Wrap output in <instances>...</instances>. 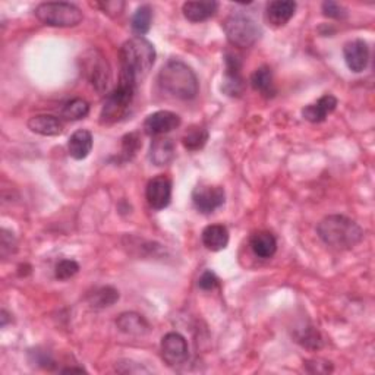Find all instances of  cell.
<instances>
[{
    "label": "cell",
    "instance_id": "obj_18",
    "mask_svg": "<svg viewBox=\"0 0 375 375\" xmlns=\"http://www.w3.org/2000/svg\"><path fill=\"white\" fill-rule=\"evenodd\" d=\"M28 128L34 134H39L43 137H57L63 132L62 122L52 115L32 116L28 121Z\"/></svg>",
    "mask_w": 375,
    "mask_h": 375
},
{
    "label": "cell",
    "instance_id": "obj_5",
    "mask_svg": "<svg viewBox=\"0 0 375 375\" xmlns=\"http://www.w3.org/2000/svg\"><path fill=\"white\" fill-rule=\"evenodd\" d=\"M223 29L226 32L227 41L235 47H251L254 46L263 31L258 21L248 12H233L224 20Z\"/></svg>",
    "mask_w": 375,
    "mask_h": 375
},
{
    "label": "cell",
    "instance_id": "obj_24",
    "mask_svg": "<svg viewBox=\"0 0 375 375\" xmlns=\"http://www.w3.org/2000/svg\"><path fill=\"white\" fill-rule=\"evenodd\" d=\"M251 86L255 91L264 97H273L275 94L273 72L268 67H261L251 75Z\"/></svg>",
    "mask_w": 375,
    "mask_h": 375
},
{
    "label": "cell",
    "instance_id": "obj_3",
    "mask_svg": "<svg viewBox=\"0 0 375 375\" xmlns=\"http://www.w3.org/2000/svg\"><path fill=\"white\" fill-rule=\"evenodd\" d=\"M317 233L325 245L339 251L352 250L364 238V231L360 224L340 214L322 219L317 226Z\"/></svg>",
    "mask_w": 375,
    "mask_h": 375
},
{
    "label": "cell",
    "instance_id": "obj_28",
    "mask_svg": "<svg viewBox=\"0 0 375 375\" xmlns=\"http://www.w3.org/2000/svg\"><path fill=\"white\" fill-rule=\"evenodd\" d=\"M142 141L138 135V132H130L122 138V151H121V158L122 161L132 160L137 153L141 150Z\"/></svg>",
    "mask_w": 375,
    "mask_h": 375
},
{
    "label": "cell",
    "instance_id": "obj_22",
    "mask_svg": "<svg viewBox=\"0 0 375 375\" xmlns=\"http://www.w3.org/2000/svg\"><path fill=\"white\" fill-rule=\"evenodd\" d=\"M251 250L259 258H271L277 251V240L270 232H257L251 238Z\"/></svg>",
    "mask_w": 375,
    "mask_h": 375
},
{
    "label": "cell",
    "instance_id": "obj_19",
    "mask_svg": "<svg viewBox=\"0 0 375 375\" xmlns=\"http://www.w3.org/2000/svg\"><path fill=\"white\" fill-rule=\"evenodd\" d=\"M68 150L75 160L87 158L93 150V134L87 129L76 130L69 138Z\"/></svg>",
    "mask_w": 375,
    "mask_h": 375
},
{
    "label": "cell",
    "instance_id": "obj_34",
    "mask_svg": "<svg viewBox=\"0 0 375 375\" xmlns=\"http://www.w3.org/2000/svg\"><path fill=\"white\" fill-rule=\"evenodd\" d=\"M97 8H100L104 13L110 16H119L125 8L123 2H103V4H95Z\"/></svg>",
    "mask_w": 375,
    "mask_h": 375
},
{
    "label": "cell",
    "instance_id": "obj_33",
    "mask_svg": "<svg viewBox=\"0 0 375 375\" xmlns=\"http://www.w3.org/2000/svg\"><path fill=\"white\" fill-rule=\"evenodd\" d=\"M220 282H219V277L213 273V271H204L201 274V277L198 279V286L203 290H214L216 287H219Z\"/></svg>",
    "mask_w": 375,
    "mask_h": 375
},
{
    "label": "cell",
    "instance_id": "obj_23",
    "mask_svg": "<svg viewBox=\"0 0 375 375\" xmlns=\"http://www.w3.org/2000/svg\"><path fill=\"white\" fill-rule=\"evenodd\" d=\"M87 301L91 308L103 309L107 306L115 305L119 301V292L111 286H103L95 289L93 293L87 296Z\"/></svg>",
    "mask_w": 375,
    "mask_h": 375
},
{
    "label": "cell",
    "instance_id": "obj_31",
    "mask_svg": "<svg viewBox=\"0 0 375 375\" xmlns=\"http://www.w3.org/2000/svg\"><path fill=\"white\" fill-rule=\"evenodd\" d=\"M321 9L325 16L333 20H345L348 16V9L337 2H324Z\"/></svg>",
    "mask_w": 375,
    "mask_h": 375
},
{
    "label": "cell",
    "instance_id": "obj_21",
    "mask_svg": "<svg viewBox=\"0 0 375 375\" xmlns=\"http://www.w3.org/2000/svg\"><path fill=\"white\" fill-rule=\"evenodd\" d=\"M219 9L217 2H186L182 6L185 18L191 22H203L214 16Z\"/></svg>",
    "mask_w": 375,
    "mask_h": 375
},
{
    "label": "cell",
    "instance_id": "obj_29",
    "mask_svg": "<svg viewBox=\"0 0 375 375\" xmlns=\"http://www.w3.org/2000/svg\"><path fill=\"white\" fill-rule=\"evenodd\" d=\"M79 271V264L74 259H62L56 266V279L68 280Z\"/></svg>",
    "mask_w": 375,
    "mask_h": 375
},
{
    "label": "cell",
    "instance_id": "obj_14",
    "mask_svg": "<svg viewBox=\"0 0 375 375\" xmlns=\"http://www.w3.org/2000/svg\"><path fill=\"white\" fill-rule=\"evenodd\" d=\"M337 107V99L332 94H325L321 99L314 103V104H308L302 109V116L305 121L311 122V123H321L330 113H333Z\"/></svg>",
    "mask_w": 375,
    "mask_h": 375
},
{
    "label": "cell",
    "instance_id": "obj_37",
    "mask_svg": "<svg viewBox=\"0 0 375 375\" xmlns=\"http://www.w3.org/2000/svg\"><path fill=\"white\" fill-rule=\"evenodd\" d=\"M62 372H86V369H83V368H67V369H63Z\"/></svg>",
    "mask_w": 375,
    "mask_h": 375
},
{
    "label": "cell",
    "instance_id": "obj_9",
    "mask_svg": "<svg viewBox=\"0 0 375 375\" xmlns=\"http://www.w3.org/2000/svg\"><path fill=\"white\" fill-rule=\"evenodd\" d=\"M226 201V193L217 185H198L192 191V203L203 214H210L220 208Z\"/></svg>",
    "mask_w": 375,
    "mask_h": 375
},
{
    "label": "cell",
    "instance_id": "obj_32",
    "mask_svg": "<svg viewBox=\"0 0 375 375\" xmlns=\"http://www.w3.org/2000/svg\"><path fill=\"white\" fill-rule=\"evenodd\" d=\"M15 251H16V239L13 233L6 229H2V235H0V252H2V257L6 258Z\"/></svg>",
    "mask_w": 375,
    "mask_h": 375
},
{
    "label": "cell",
    "instance_id": "obj_11",
    "mask_svg": "<svg viewBox=\"0 0 375 375\" xmlns=\"http://www.w3.org/2000/svg\"><path fill=\"white\" fill-rule=\"evenodd\" d=\"M145 197L153 210L166 208L172 201V181L165 175L153 177L146 185Z\"/></svg>",
    "mask_w": 375,
    "mask_h": 375
},
{
    "label": "cell",
    "instance_id": "obj_30",
    "mask_svg": "<svg viewBox=\"0 0 375 375\" xmlns=\"http://www.w3.org/2000/svg\"><path fill=\"white\" fill-rule=\"evenodd\" d=\"M298 341L302 346H305L308 349H320L322 346L321 334L318 333V330H315L313 327L301 332V334L298 336Z\"/></svg>",
    "mask_w": 375,
    "mask_h": 375
},
{
    "label": "cell",
    "instance_id": "obj_6",
    "mask_svg": "<svg viewBox=\"0 0 375 375\" xmlns=\"http://www.w3.org/2000/svg\"><path fill=\"white\" fill-rule=\"evenodd\" d=\"M39 21L48 27H60L69 28L76 27L83 21V12L72 4L68 2H47L40 4L36 11Z\"/></svg>",
    "mask_w": 375,
    "mask_h": 375
},
{
    "label": "cell",
    "instance_id": "obj_1",
    "mask_svg": "<svg viewBox=\"0 0 375 375\" xmlns=\"http://www.w3.org/2000/svg\"><path fill=\"white\" fill-rule=\"evenodd\" d=\"M121 78L139 84L150 74L156 63V48L144 37H134L125 41L119 52Z\"/></svg>",
    "mask_w": 375,
    "mask_h": 375
},
{
    "label": "cell",
    "instance_id": "obj_4",
    "mask_svg": "<svg viewBox=\"0 0 375 375\" xmlns=\"http://www.w3.org/2000/svg\"><path fill=\"white\" fill-rule=\"evenodd\" d=\"M137 87H138L137 84L121 78L118 87L106 97L104 106L100 113L102 125L118 123L128 116L129 109L132 107L135 99Z\"/></svg>",
    "mask_w": 375,
    "mask_h": 375
},
{
    "label": "cell",
    "instance_id": "obj_36",
    "mask_svg": "<svg viewBox=\"0 0 375 375\" xmlns=\"http://www.w3.org/2000/svg\"><path fill=\"white\" fill-rule=\"evenodd\" d=\"M0 315H2V317H0V320H2V322H0V325H2V327H5V325L8 324V313L5 311V309H2V313H0Z\"/></svg>",
    "mask_w": 375,
    "mask_h": 375
},
{
    "label": "cell",
    "instance_id": "obj_27",
    "mask_svg": "<svg viewBox=\"0 0 375 375\" xmlns=\"http://www.w3.org/2000/svg\"><path fill=\"white\" fill-rule=\"evenodd\" d=\"M90 113V106L86 100L75 99L67 103L62 109V118L68 121H79L84 119Z\"/></svg>",
    "mask_w": 375,
    "mask_h": 375
},
{
    "label": "cell",
    "instance_id": "obj_12",
    "mask_svg": "<svg viewBox=\"0 0 375 375\" xmlns=\"http://www.w3.org/2000/svg\"><path fill=\"white\" fill-rule=\"evenodd\" d=\"M181 125V118L169 110H160L153 113L144 122V132L150 137H160L172 132Z\"/></svg>",
    "mask_w": 375,
    "mask_h": 375
},
{
    "label": "cell",
    "instance_id": "obj_10",
    "mask_svg": "<svg viewBox=\"0 0 375 375\" xmlns=\"http://www.w3.org/2000/svg\"><path fill=\"white\" fill-rule=\"evenodd\" d=\"M161 356L170 367L185 364L189 356L185 337L179 333H168L161 339Z\"/></svg>",
    "mask_w": 375,
    "mask_h": 375
},
{
    "label": "cell",
    "instance_id": "obj_25",
    "mask_svg": "<svg viewBox=\"0 0 375 375\" xmlns=\"http://www.w3.org/2000/svg\"><path fill=\"white\" fill-rule=\"evenodd\" d=\"M151 21H153V9L150 5H142L135 11L132 21H130V27H132V31L135 32L137 37H142L150 31Z\"/></svg>",
    "mask_w": 375,
    "mask_h": 375
},
{
    "label": "cell",
    "instance_id": "obj_7",
    "mask_svg": "<svg viewBox=\"0 0 375 375\" xmlns=\"http://www.w3.org/2000/svg\"><path fill=\"white\" fill-rule=\"evenodd\" d=\"M81 62H83V72L91 86L99 93L106 91L110 83V68L102 52L91 48L81 57Z\"/></svg>",
    "mask_w": 375,
    "mask_h": 375
},
{
    "label": "cell",
    "instance_id": "obj_17",
    "mask_svg": "<svg viewBox=\"0 0 375 375\" xmlns=\"http://www.w3.org/2000/svg\"><path fill=\"white\" fill-rule=\"evenodd\" d=\"M176 149L172 139L169 138H156L150 145L149 158L156 166H166L175 158Z\"/></svg>",
    "mask_w": 375,
    "mask_h": 375
},
{
    "label": "cell",
    "instance_id": "obj_2",
    "mask_svg": "<svg viewBox=\"0 0 375 375\" xmlns=\"http://www.w3.org/2000/svg\"><path fill=\"white\" fill-rule=\"evenodd\" d=\"M160 88L179 100H193L198 95L200 84L195 72L179 59L169 60L158 74Z\"/></svg>",
    "mask_w": 375,
    "mask_h": 375
},
{
    "label": "cell",
    "instance_id": "obj_8",
    "mask_svg": "<svg viewBox=\"0 0 375 375\" xmlns=\"http://www.w3.org/2000/svg\"><path fill=\"white\" fill-rule=\"evenodd\" d=\"M224 78L221 91L229 97H240L245 91V81L242 78V60L235 52L224 53Z\"/></svg>",
    "mask_w": 375,
    "mask_h": 375
},
{
    "label": "cell",
    "instance_id": "obj_13",
    "mask_svg": "<svg viewBox=\"0 0 375 375\" xmlns=\"http://www.w3.org/2000/svg\"><path fill=\"white\" fill-rule=\"evenodd\" d=\"M343 56H345V62L348 64V68L355 74H360L365 71L368 67L369 47L367 41L361 39L348 41L343 47Z\"/></svg>",
    "mask_w": 375,
    "mask_h": 375
},
{
    "label": "cell",
    "instance_id": "obj_15",
    "mask_svg": "<svg viewBox=\"0 0 375 375\" xmlns=\"http://www.w3.org/2000/svg\"><path fill=\"white\" fill-rule=\"evenodd\" d=\"M296 12V4L290 0H274L266 8V16L268 24L273 27L286 25Z\"/></svg>",
    "mask_w": 375,
    "mask_h": 375
},
{
    "label": "cell",
    "instance_id": "obj_35",
    "mask_svg": "<svg viewBox=\"0 0 375 375\" xmlns=\"http://www.w3.org/2000/svg\"><path fill=\"white\" fill-rule=\"evenodd\" d=\"M34 355V360H32V362H36L39 367H43V368H50L52 365H55V361L52 360V356L48 355L47 352H41L39 349H36L34 352H29Z\"/></svg>",
    "mask_w": 375,
    "mask_h": 375
},
{
    "label": "cell",
    "instance_id": "obj_16",
    "mask_svg": "<svg viewBox=\"0 0 375 375\" xmlns=\"http://www.w3.org/2000/svg\"><path fill=\"white\" fill-rule=\"evenodd\" d=\"M204 247L213 252H219L229 245V231L223 224H210L201 235Z\"/></svg>",
    "mask_w": 375,
    "mask_h": 375
},
{
    "label": "cell",
    "instance_id": "obj_26",
    "mask_svg": "<svg viewBox=\"0 0 375 375\" xmlns=\"http://www.w3.org/2000/svg\"><path fill=\"white\" fill-rule=\"evenodd\" d=\"M208 141V130L204 126H191L182 138V144L189 151H198Z\"/></svg>",
    "mask_w": 375,
    "mask_h": 375
},
{
    "label": "cell",
    "instance_id": "obj_20",
    "mask_svg": "<svg viewBox=\"0 0 375 375\" xmlns=\"http://www.w3.org/2000/svg\"><path fill=\"white\" fill-rule=\"evenodd\" d=\"M118 329L130 336H142L150 332V324L137 313H125L116 320Z\"/></svg>",
    "mask_w": 375,
    "mask_h": 375
}]
</instances>
